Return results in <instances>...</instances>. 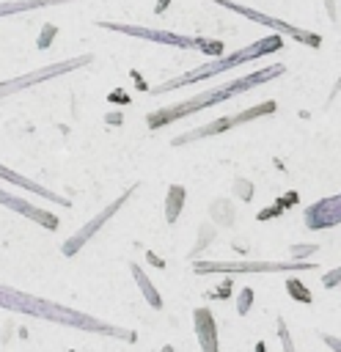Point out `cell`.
<instances>
[{
	"instance_id": "1",
	"label": "cell",
	"mask_w": 341,
	"mask_h": 352,
	"mask_svg": "<svg viewBox=\"0 0 341 352\" xmlns=\"http://www.w3.org/2000/svg\"><path fill=\"white\" fill-rule=\"evenodd\" d=\"M270 50H280V36H270V38H261V41H256V44H250V47L234 52V55H223V58H217V60H212V63H206V66H201V69H195V72H190V74H184V77H179V80H170V82H165V85H160V88H154V91L162 94V91H170V88H176V85L195 82V80H201V77H209V74L234 69V66H239V63H245V60H253V58H258L261 52H270Z\"/></svg>"
},
{
	"instance_id": "2",
	"label": "cell",
	"mask_w": 341,
	"mask_h": 352,
	"mask_svg": "<svg viewBox=\"0 0 341 352\" xmlns=\"http://www.w3.org/2000/svg\"><path fill=\"white\" fill-rule=\"evenodd\" d=\"M214 3L223 6V8H231V11H236V14H242L245 19H253V22H258V25H267V28H272V30H278V33H289L292 38H297V41H302V44H311V47H319V44H322V38H319L316 33H308V30H302V28H294V25H289V22H280V19H275V16H267V14L256 11V8L239 6V3H234V0H214Z\"/></svg>"
},
{
	"instance_id": "3",
	"label": "cell",
	"mask_w": 341,
	"mask_h": 352,
	"mask_svg": "<svg viewBox=\"0 0 341 352\" xmlns=\"http://www.w3.org/2000/svg\"><path fill=\"white\" fill-rule=\"evenodd\" d=\"M102 28L107 30H121L129 36H140V38H151V41H162V44H179V47H204L212 55H217L223 47L217 41H204V38H184L179 33H165V30H148V28H138V25H113V22H102Z\"/></svg>"
},
{
	"instance_id": "4",
	"label": "cell",
	"mask_w": 341,
	"mask_h": 352,
	"mask_svg": "<svg viewBox=\"0 0 341 352\" xmlns=\"http://www.w3.org/2000/svg\"><path fill=\"white\" fill-rule=\"evenodd\" d=\"M272 110H275V102H264V104H258V107H250L248 113H239V116H234V118H217L214 124H209V126H204V129H192L190 135H184V138H176L173 143H187V140H192V138L214 135V132H223V129H228V126H234V124H239V121H248V118H256V116H264V113H272Z\"/></svg>"
},
{
	"instance_id": "5",
	"label": "cell",
	"mask_w": 341,
	"mask_h": 352,
	"mask_svg": "<svg viewBox=\"0 0 341 352\" xmlns=\"http://www.w3.org/2000/svg\"><path fill=\"white\" fill-rule=\"evenodd\" d=\"M88 60H91V58L85 55V58H74V60H66V63L47 66V69H41V72L25 74V77H19V80L0 82V96H6V94H11V91H19V88H28V85H33V82H38V80H47V77H52V74H63V72H69V69H74V66H82V63H88Z\"/></svg>"
},
{
	"instance_id": "6",
	"label": "cell",
	"mask_w": 341,
	"mask_h": 352,
	"mask_svg": "<svg viewBox=\"0 0 341 352\" xmlns=\"http://www.w3.org/2000/svg\"><path fill=\"white\" fill-rule=\"evenodd\" d=\"M0 204L8 206V209H14V212H19V214H25V217H30V220H36V223L44 226V228H58V217H55V214L38 209V206H33V204H28V201L19 198V195H11V192L0 190Z\"/></svg>"
},
{
	"instance_id": "7",
	"label": "cell",
	"mask_w": 341,
	"mask_h": 352,
	"mask_svg": "<svg viewBox=\"0 0 341 352\" xmlns=\"http://www.w3.org/2000/svg\"><path fill=\"white\" fill-rule=\"evenodd\" d=\"M129 192H132V190H126V192H124L121 198H116V201H113V204H110V206H107L102 214H96V217H94L88 226H82V228H80V231H77V234H74V236H72V239L63 245V253H66V256L77 253V248H82V245H85V239H88V236H94L99 226H104V220H107V217H110V214H113V212H116V209H118V206L126 201V195H129Z\"/></svg>"
},
{
	"instance_id": "8",
	"label": "cell",
	"mask_w": 341,
	"mask_h": 352,
	"mask_svg": "<svg viewBox=\"0 0 341 352\" xmlns=\"http://www.w3.org/2000/svg\"><path fill=\"white\" fill-rule=\"evenodd\" d=\"M195 330H198V338L204 344V352H217V330H214L212 314L206 308L195 311Z\"/></svg>"
},
{
	"instance_id": "9",
	"label": "cell",
	"mask_w": 341,
	"mask_h": 352,
	"mask_svg": "<svg viewBox=\"0 0 341 352\" xmlns=\"http://www.w3.org/2000/svg\"><path fill=\"white\" fill-rule=\"evenodd\" d=\"M0 179H6V182H11V184H19V187H25L28 192H36V195H41V198H47V201H58V204H63V206L69 204L66 198H58V195L50 192L47 187H41V184H36V182H30V179H25V176H19V173L3 168V165H0Z\"/></svg>"
},
{
	"instance_id": "10",
	"label": "cell",
	"mask_w": 341,
	"mask_h": 352,
	"mask_svg": "<svg viewBox=\"0 0 341 352\" xmlns=\"http://www.w3.org/2000/svg\"><path fill=\"white\" fill-rule=\"evenodd\" d=\"M182 204H184V187H170V192H168V223L176 220V214L182 212Z\"/></svg>"
},
{
	"instance_id": "11",
	"label": "cell",
	"mask_w": 341,
	"mask_h": 352,
	"mask_svg": "<svg viewBox=\"0 0 341 352\" xmlns=\"http://www.w3.org/2000/svg\"><path fill=\"white\" fill-rule=\"evenodd\" d=\"M132 272H135V278H138V283H140V289H143V294H146V297H148V302H151V305H157V308H160V305H162V302H160V297H157V294H154V292H151V283H148V280H146V275H143V272H140V267H135V264H132Z\"/></svg>"
},
{
	"instance_id": "12",
	"label": "cell",
	"mask_w": 341,
	"mask_h": 352,
	"mask_svg": "<svg viewBox=\"0 0 341 352\" xmlns=\"http://www.w3.org/2000/svg\"><path fill=\"white\" fill-rule=\"evenodd\" d=\"M300 286H302V283H297V280H289V292H292L294 297H300V300H311V294H308V292H302Z\"/></svg>"
},
{
	"instance_id": "13",
	"label": "cell",
	"mask_w": 341,
	"mask_h": 352,
	"mask_svg": "<svg viewBox=\"0 0 341 352\" xmlns=\"http://www.w3.org/2000/svg\"><path fill=\"white\" fill-rule=\"evenodd\" d=\"M250 297H253V292H250V289H248V292H242V297H239V314H245V311H248Z\"/></svg>"
},
{
	"instance_id": "14",
	"label": "cell",
	"mask_w": 341,
	"mask_h": 352,
	"mask_svg": "<svg viewBox=\"0 0 341 352\" xmlns=\"http://www.w3.org/2000/svg\"><path fill=\"white\" fill-rule=\"evenodd\" d=\"M162 352H170V346H165V349H162Z\"/></svg>"
}]
</instances>
